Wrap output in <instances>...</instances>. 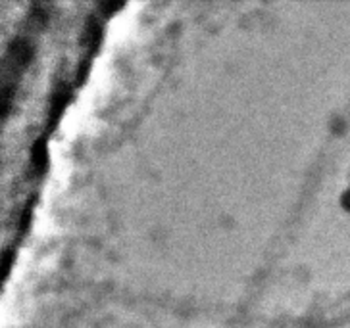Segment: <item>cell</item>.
I'll return each mask as SVG.
<instances>
[{
	"label": "cell",
	"instance_id": "1",
	"mask_svg": "<svg viewBox=\"0 0 350 328\" xmlns=\"http://www.w3.org/2000/svg\"><path fill=\"white\" fill-rule=\"evenodd\" d=\"M31 56H33V46L25 39H16L10 44V64L12 66L21 68L31 59Z\"/></svg>",
	"mask_w": 350,
	"mask_h": 328
},
{
	"label": "cell",
	"instance_id": "2",
	"mask_svg": "<svg viewBox=\"0 0 350 328\" xmlns=\"http://www.w3.org/2000/svg\"><path fill=\"white\" fill-rule=\"evenodd\" d=\"M123 4L121 2H118V4H114V2H104V4H100V8L106 10V14H110V12H116V10H120Z\"/></svg>",
	"mask_w": 350,
	"mask_h": 328
}]
</instances>
